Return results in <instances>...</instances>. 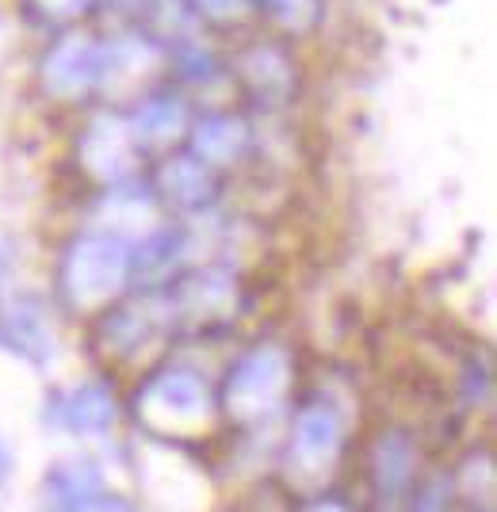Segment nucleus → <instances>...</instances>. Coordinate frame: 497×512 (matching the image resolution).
Segmentation results:
<instances>
[{
    "label": "nucleus",
    "mask_w": 497,
    "mask_h": 512,
    "mask_svg": "<svg viewBox=\"0 0 497 512\" xmlns=\"http://www.w3.org/2000/svg\"><path fill=\"white\" fill-rule=\"evenodd\" d=\"M218 402L203 375L188 367H165L153 371L134 394V417L157 440H188L207 436L215 425Z\"/></svg>",
    "instance_id": "2"
},
{
    "label": "nucleus",
    "mask_w": 497,
    "mask_h": 512,
    "mask_svg": "<svg viewBox=\"0 0 497 512\" xmlns=\"http://www.w3.org/2000/svg\"><path fill=\"white\" fill-rule=\"evenodd\" d=\"M192 249V234L184 226H165V230H153L138 249H130V279H157L173 276L180 268V260Z\"/></svg>",
    "instance_id": "16"
},
{
    "label": "nucleus",
    "mask_w": 497,
    "mask_h": 512,
    "mask_svg": "<svg viewBox=\"0 0 497 512\" xmlns=\"http://www.w3.org/2000/svg\"><path fill=\"white\" fill-rule=\"evenodd\" d=\"M138 146H169L188 130V104L180 96H146L127 119Z\"/></svg>",
    "instance_id": "18"
},
{
    "label": "nucleus",
    "mask_w": 497,
    "mask_h": 512,
    "mask_svg": "<svg viewBox=\"0 0 497 512\" xmlns=\"http://www.w3.org/2000/svg\"><path fill=\"white\" fill-rule=\"evenodd\" d=\"M23 8L31 20L46 23V27H69L81 16H88L92 0H23Z\"/></svg>",
    "instance_id": "22"
},
{
    "label": "nucleus",
    "mask_w": 497,
    "mask_h": 512,
    "mask_svg": "<svg viewBox=\"0 0 497 512\" xmlns=\"http://www.w3.org/2000/svg\"><path fill=\"white\" fill-rule=\"evenodd\" d=\"M410 497H406V509L402 512H448L452 505V474H429L421 478L417 486H410Z\"/></svg>",
    "instance_id": "20"
},
{
    "label": "nucleus",
    "mask_w": 497,
    "mask_h": 512,
    "mask_svg": "<svg viewBox=\"0 0 497 512\" xmlns=\"http://www.w3.org/2000/svg\"><path fill=\"white\" fill-rule=\"evenodd\" d=\"M157 65V50L150 39L142 35H127L104 43V73H100V88H119V92H134Z\"/></svg>",
    "instance_id": "17"
},
{
    "label": "nucleus",
    "mask_w": 497,
    "mask_h": 512,
    "mask_svg": "<svg viewBox=\"0 0 497 512\" xmlns=\"http://www.w3.org/2000/svg\"><path fill=\"white\" fill-rule=\"evenodd\" d=\"M169 302H173V318L215 325V321L230 318V310L238 306V283L226 268H199V272L176 279Z\"/></svg>",
    "instance_id": "9"
},
{
    "label": "nucleus",
    "mask_w": 497,
    "mask_h": 512,
    "mask_svg": "<svg viewBox=\"0 0 497 512\" xmlns=\"http://www.w3.org/2000/svg\"><path fill=\"white\" fill-rule=\"evenodd\" d=\"M0 344H8L27 363H46L54 352V333L46 325L43 299L16 295L0 310Z\"/></svg>",
    "instance_id": "13"
},
{
    "label": "nucleus",
    "mask_w": 497,
    "mask_h": 512,
    "mask_svg": "<svg viewBox=\"0 0 497 512\" xmlns=\"http://www.w3.org/2000/svg\"><path fill=\"white\" fill-rule=\"evenodd\" d=\"M364 470H368L371 497L379 509H394L406 490L413 486L417 474V444L406 428H383L368 444L364 455Z\"/></svg>",
    "instance_id": "8"
},
{
    "label": "nucleus",
    "mask_w": 497,
    "mask_h": 512,
    "mask_svg": "<svg viewBox=\"0 0 497 512\" xmlns=\"http://www.w3.org/2000/svg\"><path fill=\"white\" fill-rule=\"evenodd\" d=\"M345 448V421L329 398H310L295 413V425L283 448V474L291 490H318L333 474Z\"/></svg>",
    "instance_id": "4"
},
{
    "label": "nucleus",
    "mask_w": 497,
    "mask_h": 512,
    "mask_svg": "<svg viewBox=\"0 0 497 512\" xmlns=\"http://www.w3.org/2000/svg\"><path fill=\"white\" fill-rule=\"evenodd\" d=\"M387 512H390V509H387Z\"/></svg>",
    "instance_id": "29"
},
{
    "label": "nucleus",
    "mask_w": 497,
    "mask_h": 512,
    "mask_svg": "<svg viewBox=\"0 0 497 512\" xmlns=\"http://www.w3.org/2000/svg\"><path fill=\"white\" fill-rule=\"evenodd\" d=\"M295 383V363L283 344H257L241 356L226 383H222V409L241 428L268 425L283 409Z\"/></svg>",
    "instance_id": "3"
},
{
    "label": "nucleus",
    "mask_w": 497,
    "mask_h": 512,
    "mask_svg": "<svg viewBox=\"0 0 497 512\" xmlns=\"http://www.w3.org/2000/svg\"><path fill=\"white\" fill-rule=\"evenodd\" d=\"M130 283V245L108 230L77 234L58 264V291L62 302L77 314H96L123 295Z\"/></svg>",
    "instance_id": "1"
},
{
    "label": "nucleus",
    "mask_w": 497,
    "mask_h": 512,
    "mask_svg": "<svg viewBox=\"0 0 497 512\" xmlns=\"http://www.w3.org/2000/svg\"><path fill=\"white\" fill-rule=\"evenodd\" d=\"M238 77L260 104H283L295 92V65L280 46H249L238 58Z\"/></svg>",
    "instance_id": "15"
},
{
    "label": "nucleus",
    "mask_w": 497,
    "mask_h": 512,
    "mask_svg": "<svg viewBox=\"0 0 497 512\" xmlns=\"http://www.w3.org/2000/svg\"><path fill=\"white\" fill-rule=\"evenodd\" d=\"M169 295H142L134 302L104 306V318L96 325V352L104 360H134L142 348H150L173 325Z\"/></svg>",
    "instance_id": "5"
},
{
    "label": "nucleus",
    "mask_w": 497,
    "mask_h": 512,
    "mask_svg": "<svg viewBox=\"0 0 497 512\" xmlns=\"http://www.w3.org/2000/svg\"><path fill=\"white\" fill-rule=\"evenodd\" d=\"M46 421L81 436L108 432L115 425V398L104 383H81L65 394H54V402L46 406Z\"/></svg>",
    "instance_id": "14"
},
{
    "label": "nucleus",
    "mask_w": 497,
    "mask_h": 512,
    "mask_svg": "<svg viewBox=\"0 0 497 512\" xmlns=\"http://www.w3.org/2000/svg\"><path fill=\"white\" fill-rule=\"evenodd\" d=\"M138 142H134V130L123 115H96L92 123L81 134V146H77V161L81 169L96 180V184H123L130 172H134V161H138Z\"/></svg>",
    "instance_id": "6"
},
{
    "label": "nucleus",
    "mask_w": 497,
    "mask_h": 512,
    "mask_svg": "<svg viewBox=\"0 0 497 512\" xmlns=\"http://www.w3.org/2000/svg\"><path fill=\"white\" fill-rule=\"evenodd\" d=\"M192 4H195V12H203L207 20L230 23V20H241L253 0H192Z\"/></svg>",
    "instance_id": "24"
},
{
    "label": "nucleus",
    "mask_w": 497,
    "mask_h": 512,
    "mask_svg": "<svg viewBox=\"0 0 497 512\" xmlns=\"http://www.w3.org/2000/svg\"><path fill=\"white\" fill-rule=\"evenodd\" d=\"M295 512H352V509H348L345 497H337V493H322V497L306 501L303 509H295Z\"/></svg>",
    "instance_id": "25"
},
{
    "label": "nucleus",
    "mask_w": 497,
    "mask_h": 512,
    "mask_svg": "<svg viewBox=\"0 0 497 512\" xmlns=\"http://www.w3.org/2000/svg\"><path fill=\"white\" fill-rule=\"evenodd\" d=\"M295 490L291 486H280V482H260L253 490L241 497L234 512H295Z\"/></svg>",
    "instance_id": "21"
},
{
    "label": "nucleus",
    "mask_w": 497,
    "mask_h": 512,
    "mask_svg": "<svg viewBox=\"0 0 497 512\" xmlns=\"http://www.w3.org/2000/svg\"><path fill=\"white\" fill-rule=\"evenodd\" d=\"M43 482H46V493H50L62 509L130 512V505H123V501L108 490L104 474L92 467L88 459H62V463H54V467L46 470Z\"/></svg>",
    "instance_id": "10"
},
{
    "label": "nucleus",
    "mask_w": 497,
    "mask_h": 512,
    "mask_svg": "<svg viewBox=\"0 0 497 512\" xmlns=\"http://www.w3.org/2000/svg\"><path fill=\"white\" fill-rule=\"evenodd\" d=\"M482 512H490V509H482Z\"/></svg>",
    "instance_id": "28"
},
{
    "label": "nucleus",
    "mask_w": 497,
    "mask_h": 512,
    "mask_svg": "<svg viewBox=\"0 0 497 512\" xmlns=\"http://www.w3.org/2000/svg\"><path fill=\"white\" fill-rule=\"evenodd\" d=\"M104 73V43L88 35H62L43 58V88L58 100H81L100 88Z\"/></svg>",
    "instance_id": "7"
},
{
    "label": "nucleus",
    "mask_w": 497,
    "mask_h": 512,
    "mask_svg": "<svg viewBox=\"0 0 497 512\" xmlns=\"http://www.w3.org/2000/svg\"><path fill=\"white\" fill-rule=\"evenodd\" d=\"M62 512H73V509H62Z\"/></svg>",
    "instance_id": "27"
},
{
    "label": "nucleus",
    "mask_w": 497,
    "mask_h": 512,
    "mask_svg": "<svg viewBox=\"0 0 497 512\" xmlns=\"http://www.w3.org/2000/svg\"><path fill=\"white\" fill-rule=\"evenodd\" d=\"M8 467H12V459H8V451H4V444H0V478L8 474Z\"/></svg>",
    "instance_id": "26"
},
{
    "label": "nucleus",
    "mask_w": 497,
    "mask_h": 512,
    "mask_svg": "<svg viewBox=\"0 0 497 512\" xmlns=\"http://www.w3.org/2000/svg\"><path fill=\"white\" fill-rule=\"evenodd\" d=\"M452 490L463 493V497H467V501H475V505H478V497H482V501H490V493H494V459H490V451L475 448L463 463H459V467H455Z\"/></svg>",
    "instance_id": "19"
},
{
    "label": "nucleus",
    "mask_w": 497,
    "mask_h": 512,
    "mask_svg": "<svg viewBox=\"0 0 497 512\" xmlns=\"http://www.w3.org/2000/svg\"><path fill=\"white\" fill-rule=\"evenodd\" d=\"M176 73L180 77H188V81H207L211 73H215V65H211V54L203 50V46H180L176 50Z\"/></svg>",
    "instance_id": "23"
},
{
    "label": "nucleus",
    "mask_w": 497,
    "mask_h": 512,
    "mask_svg": "<svg viewBox=\"0 0 497 512\" xmlns=\"http://www.w3.org/2000/svg\"><path fill=\"white\" fill-rule=\"evenodd\" d=\"M153 192L161 195L169 207H176V211L199 214L218 199L215 169L195 161L192 153H173L153 172Z\"/></svg>",
    "instance_id": "11"
},
{
    "label": "nucleus",
    "mask_w": 497,
    "mask_h": 512,
    "mask_svg": "<svg viewBox=\"0 0 497 512\" xmlns=\"http://www.w3.org/2000/svg\"><path fill=\"white\" fill-rule=\"evenodd\" d=\"M188 146H192L195 161H203L207 169L238 165L241 157L253 150V127L230 111L203 115L195 127H188Z\"/></svg>",
    "instance_id": "12"
}]
</instances>
